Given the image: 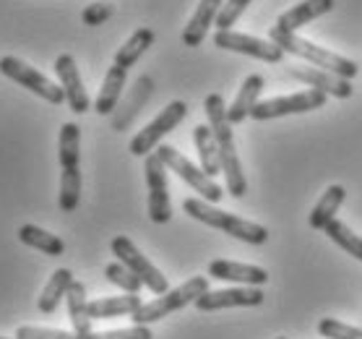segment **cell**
Masks as SVG:
<instances>
[{"mask_svg":"<svg viewBox=\"0 0 362 339\" xmlns=\"http://www.w3.org/2000/svg\"><path fill=\"white\" fill-rule=\"evenodd\" d=\"M206 117H209V128L214 133L219 159H222V173L227 178V190L235 199H243L247 193V183L240 167L238 149H235V136H232V123L227 120V105H224L222 94H209L204 102Z\"/></svg>","mask_w":362,"mask_h":339,"instance_id":"obj_1","label":"cell"},{"mask_svg":"<svg viewBox=\"0 0 362 339\" xmlns=\"http://www.w3.org/2000/svg\"><path fill=\"white\" fill-rule=\"evenodd\" d=\"M272 42L274 45H279L284 52L300 55V58H305L310 66L331 71V74L341 76V79H346V81H352L354 76L360 74V68H357L354 60L344 58V55H339V52L326 50V47H318V45H313L310 40H303V37H297V34L281 32V29H276V26H272Z\"/></svg>","mask_w":362,"mask_h":339,"instance_id":"obj_2","label":"cell"},{"mask_svg":"<svg viewBox=\"0 0 362 339\" xmlns=\"http://www.w3.org/2000/svg\"><path fill=\"white\" fill-rule=\"evenodd\" d=\"M182 209H185V214L198 219V222L216 227V230L227 232V235H232V238L238 240L253 243V246H261V243L269 240V230H266L264 224L240 219V217L230 214V212H222V209H216L214 204H209L204 199H185L182 201Z\"/></svg>","mask_w":362,"mask_h":339,"instance_id":"obj_3","label":"cell"},{"mask_svg":"<svg viewBox=\"0 0 362 339\" xmlns=\"http://www.w3.org/2000/svg\"><path fill=\"white\" fill-rule=\"evenodd\" d=\"M204 292H209V280H206V277H193V280H188L185 285H180V287H175V289H170V292H165V295L154 298L151 303H144L131 318L136 326H148V323L159 321V318H167V316L175 314V311L190 306V303H196Z\"/></svg>","mask_w":362,"mask_h":339,"instance_id":"obj_4","label":"cell"},{"mask_svg":"<svg viewBox=\"0 0 362 339\" xmlns=\"http://www.w3.org/2000/svg\"><path fill=\"white\" fill-rule=\"evenodd\" d=\"M0 74L8 76L11 81L21 84L24 89H29L32 94L42 97V100H47L49 105H63L66 102V91H63L60 84H52L47 76H42L37 68H32L21 58H13V55L0 58Z\"/></svg>","mask_w":362,"mask_h":339,"instance_id":"obj_5","label":"cell"},{"mask_svg":"<svg viewBox=\"0 0 362 339\" xmlns=\"http://www.w3.org/2000/svg\"><path fill=\"white\" fill-rule=\"evenodd\" d=\"M110 248H112V253L117 256V261H120L123 266H128V269H131V272L136 274L151 292H154V295H165V292H170V287H167V277L159 272L157 266L151 264L136 246H133L131 238L117 235V238H112Z\"/></svg>","mask_w":362,"mask_h":339,"instance_id":"obj_6","label":"cell"},{"mask_svg":"<svg viewBox=\"0 0 362 339\" xmlns=\"http://www.w3.org/2000/svg\"><path fill=\"white\" fill-rule=\"evenodd\" d=\"M157 154H159V159L165 162L167 170H173V173L180 175V180H185L190 188L196 190V193H201V199H204V201H209V204H216V201L224 196L222 188L214 183V178H209L201 167H196L190 159L182 157L175 146H167V144H165V146H159V149H157Z\"/></svg>","mask_w":362,"mask_h":339,"instance_id":"obj_7","label":"cell"},{"mask_svg":"<svg viewBox=\"0 0 362 339\" xmlns=\"http://www.w3.org/2000/svg\"><path fill=\"white\" fill-rule=\"evenodd\" d=\"M185 115H188V105H185V102H180V100L170 102V105H167V108L162 110L146 128H144V131H139L136 136H133L131 154H136V157H148V154L159 146V141L165 139L175 125L182 123V117Z\"/></svg>","mask_w":362,"mask_h":339,"instance_id":"obj_8","label":"cell"},{"mask_svg":"<svg viewBox=\"0 0 362 339\" xmlns=\"http://www.w3.org/2000/svg\"><path fill=\"white\" fill-rule=\"evenodd\" d=\"M326 105V94L321 89H305L297 94H287V97H274V100L258 102L250 113L253 120H274V117L284 115H297V113H310Z\"/></svg>","mask_w":362,"mask_h":339,"instance_id":"obj_9","label":"cell"},{"mask_svg":"<svg viewBox=\"0 0 362 339\" xmlns=\"http://www.w3.org/2000/svg\"><path fill=\"white\" fill-rule=\"evenodd\" d=\"M144 173L148 185V217L151 222L167 224L173 219V204H170V188H167V167L157 151H151L146 157Z\"/></svg>","mask_w":362,"mask_h":339,"instance_id":"obj_10","label":"cell"},{"mask_svg":"<svg viewBox=\"0 0 362 339\" xmlns=\"http://www.w3.org/2000/svg\"><path fill=\"white\" fill-rule=\"evenodd\" d=\"M214 45L222 47V50L230 52H243V55H250V58H258L264 63H279L284 58V50L279 45H274L272 40H258V37H250V34H240V32H216L214 34Z\"/></svg>","mask_w":362,"mask_h":339,"instance_id":"obj_11","label":"cell"},{"mask_svg":"<svg viewBox=\"0 0 362 339\" xmlns=\"http://www.w3.org/2000/svg\"><path fill=\"white\" fill-rule=\"evenodd\" d=\"M264 303V292L258 287H232V289H209L196 300V308L204 314L222 311V308H253Z\"/></svg>","mask_w":362,"mask_h":339,"instance_id":"obj_12","label":"cell"},{"mask_svg":"<svg viewBox=\"0 0 362 339\" xmlns=\"http://www.w3.org/2000/svg\"><path fill=\"white\" fill-rule=\"evenodd\" d=\"M55 74H58L60 86H63V91H66L68 108L74 110L76 115H83V113L89 110L91 102H89L86 89H83L81 74H78V66H76L74 55H68V52L58 55V60H55Z\"/></svg>","mask_w":362,"mask_h":339,"instance_id":"obj_13","label":"cell"},{"mask_svg":"<svg viewBox=\"0 0 362 339\" xmlns=\"http://www.w3.org/2000/svg\"><path fill=\"white\" fill-rule=\"evenodd\" d=\"M289 76L297 79V81L308 84L310 89H321L323 94H334L339 100H346V97H352V84L341 79V76L331 74V71H323V68H289Z\"/></svg>","mask_w":362,"mask_h":339,"instance_id":"obj_14","label":"cell"},{"mask_svg":"<svg viewBox=\"0 0 362 339\" xmlns=\"http://www.w3.org/2000/svg\"><path fill=\"white\" fill-rule=\"evenodd\" d=\"M209 277L224 282H238V285H247V287H261V285L269 282V272L261 269V266L224 261V258H216V261L209 264Z\"/></svg>","mask_w":362,"mask_h":339,"instance_id":"obj_15","label":"cell"},{"mask_svg":"<svg viewBox=\"0 0 362 339\" xmlns=\"http://www.w3.org/2000/svg\"><path fill=\"white\" fill-rule=\"evenodd\" d=\"M151 91H154V81L148 79V76H139L136 84L131 86L128 91V97L120 102V108H115L112 113V128L115 131H125L128 125L133 123V117L139 115V110L146 105V100L151 97Z\"/></svg>","mask_w":362,"mask_h":339,"instance_id":"obj_16","label":"cell"},{"mask_svg":"<svg viewBox=\"0 0 362 339\" xmlns=\"http://www.w3.org/2000/svg\"><path fill=\"white\" fill-rule=\"evenodd\" d=\"M222 6H224V0H201V3H198V8L193 11L188 26L182 29V45H185V47H198V45L206 40L209 26L216 24V16H219Z\"/></svg>","mask_w":362,"mask_h":339,"instance_id":"obj_17","label":"cell"},{"mask_svg":"<svg viewBox=\"0 0 362 339\" xmlns=\"http://www.w3.org/2000/svg\"><path fill=\"white\" fill-rule=\"evenodd\" d=\"M334 3H337V0H305V3H300V6L281 13L279 21H276V29L297 34V29H303L305 24H310V21H315L318 16L329 13V11L334 8Z\"/></svg>","mask_w":362,"mask_h":339,"instance_id":"obj_18","label":"cell"},{"mask_svg":"<svg viewBox=\"0 0 362 339\" xmlns=\"http://www.w3.org/2000/svg\"><path fill=\"white\" fill-rule=\"evenodd\" d=\"M264 84L266 81H264V76H261V74L247 76L245 81H243V86H240L235 102L227 108V120H230L232 125H238V123H243L245 117H250L253 108L258 105V94L264 91Z\"/></svg>","mask_w":362,"mask_h":339,"instance_id":"obj_19","label":"cell"},{"mask_svg":"<svg viewBox=\"0 0 362 339\" xmlns=\"http://www.w3.org/2000/svg\"><path fill=\"white\" fill-rule=\"evenodd\" d=\"M125 79H128V71L112 63L107 74H105V81H102V89H99V97L94 102V110L99 115H112L120 102V94L125 89Z\"/></svg>","mask_w":362,"mask_h":339,"instance_id":"obj_20","label":"cell"},{"mask_svg":"<svg viewBox=\"0 0 362 339\" xmlns=\"http://www.w3.org/2000/svg\"><path fill=\"white\" fill-rule=\"evenodd\" d=\"M141 306H144V300L139 295L125 292V295H115V298L91 300L89 316L91 321H97V318H117V316H133Z\"/></svg>","mask_w":362,"mask_h":339,"instance_id":"obj_21","label":"cell"},{"mask_svg":"<svg viewBox=\"0 0 362 339\" xmlns=\"http://www.w3.org/2000/svg\"><path fill=\"white\" fill-rule=\"evenodd\" d=\"M344 199H346L344 185H329L326 193H323L321 199H318V204L313 207V212H310V227L313 230H326L337 219V212L344 204Z\"/></svg>","mask_w":362,"mask_h":339,"instance_id":"obj_22","label":"cell"},{"mask_svg":"<svg viewBox=\"0 0 362 339\" xmlns=\"http://www.w3.org/2000/svg\"><path fill=\"white\" fill-rule=\"evenodd\" d=\"M58 159L63 173L78 170V162H81V128L76 123H63V128H60Z\"/></svg>","mask_w":362,"mask_h":339,"instance_id":"obj_23","label":"cell"},{"mask_svg":"<svg viewBox=\"0 0 362 339\" xmlns=\"http://www.w3.org/2000/svg\"><path fill=\"white\" fill-rule=\"evenodd\" d=\"M74 272L71 269H58V272L49 277V282L45 285L42 289L40 300H37V308H40L42 314H55L60 306V300L68 295V289L74 285Z\"/></svg>","mask_w":362,"mask_h":339,"instance_id":"obj_24","label":"cell"},{"mask_svg":"<svg viewBox=\"0 0 362 339\" xmlns=\"http://www.w3.org/2000/svg\"><path fill=\"white\" fill-rule=\"evenodd\" d=\"M193 141H196L198 159H201V170H204L209 178L222 173V159H219V149H216L214 133L209 125H196L193 128Z\"/></svg>","mask_w":362,"mask_h":339,"instance_id":"obj_25","label":"cell"},{"mask_svg":"<svg viewBox=\"0 0 362 339\" xmlns=\"http://www.w3.org/2000/svg\"><path fill=\"white\" fill-rule=\"evenodd\" d=\"M18 240L29 246V248H37L42 253H47V256H63V251H66V243L58 238V235H52V232L42 230L37 224H21L18 227Z\"/></svg>","mask_w":362,"mask_h":339,"instance_id":"obj_26","label":"cell"},{"mask_svg":"<svg viewBox=\"0 0 362 339\" xmlns=\"http://www.w3.org/2000/svg\"><path fill=\"white\" fill-rule=\"evenodd\" d=\"M68 316L74 323L76 334H89L91 331V316H89V300H86V287L83 282H74L68 289Z\"/></svg>","mask_w":362,"mask_h":339,"instance_id":"obj_27","label":"cell"},{"mask_svg":"<svg viewBox=\"0 0 362 339\" xmlns=\"http://www.w3.org/2000/svg\"><path fill=\"white\" fill-rule=\"evenodd\" d=\"M151 45H154V32H151L148 26L136 29V32L128 37V42H125L123 47L115 52V66H120V68L128 71L131 66L139 63V58L148 50V47H151Z\"/></svg>","mask_w":362,"mask_h":339,"instance_id":"obj_28","label":"cell"},{"mask_svg":"<svg viewBox=\"0 0 362 339\" xmlns=\"http://www.w3.org/2000/svg\"><path fill=\"white\" fill-rule=\"evenodd\" d=\"M323 232L329 235L331 243H337L339 248L346 251L349 256H354L357 261H362V238L357 235V232L349 230V227H346L344 222H339V219H334V222H331Z\"/></svg>","mask_w":362,"mask_h":339,"instance_id":"obj_29","label":"cell"},{"mask_svg":"<svg viewBox=\"0 0 362 339\" xmlns=\"http://www.w3.org/2000/svg\"><path fill=\"white\" fill-rule=\"evenodd\" d=\"M105 277H107L112 285H117L120 289H125V292H131V295H139V289L144 287V282L136 277V274L128 269V266H123L120 261L117 264H107L105 266Z\"/></svg>","mask_w":362,"mask_h":339,"instance_id":"obj_30","label":"cell"},{"mask_svg":"<svg viewBox=\"0 0 362 339\" xmlns=\"http://www.w3.org/2000/svg\"><path fill=\"white\" fill-rule=\"evenodd\" d=\"M318 334L323 339H362L360 326H349V323H341L339 318H323L318 323Z\"/></svg>","mask_w":362,"mask_h":339,"instance_id":"obj_31","label":"cell"},{"mask_svg":"<svg viewBox=\"0 0 362 339\" xmlns=\"http://www.w3.org/2000/svg\"><path fill=\"white\" fill-rule=\"evenodd\" d=\"M253 0H227L219 11V16H216V26H219V32H227L232 26L238 24V18L243 16V11L250 6Z\"/></svg>","mask_w":362,"mask_h":339,"instance_id":"obj_32","label":"cell"},{"mask_svg":"<svg viewBox=\"0 0 362 339\" xmlns=\"http://www.w3.org/2000/svg\"><path fill=\"white\" fill-rule=\"evenodd\" d=\"M110 16H112V3H91V6H86V8H83V13H81L83 24H86V26L105 24Z\"/></svg>","mask_w":362,"mask_h":339,"instance_id":"obj_33","label":"cell"},{"mask_svg":"<svg viewBox=\"0 0 362 339\" xmlns=\"http://www.w3.org/2000/svg\"><path fill=\"white\" fill-rule=\"evenodd\" d=\"M276 339H287V337H276Z\"/></svg>","mask_w":362,"mask_h":339,"instance_id":"obj_34","label":"cell"},{"mask_svg":"<svg viewBox=\"0 0 362 339\" xmlns=\"http://www.w3.org/2000/svg\"><path fill=\"white\" fill-rule=\"evenodd\" d=\"M0 339H8V337H0Z\"/></svg>","mask_w":362,"mask_h":339,"instance_id":"obj_35","label":"cell"}]
</instances>
